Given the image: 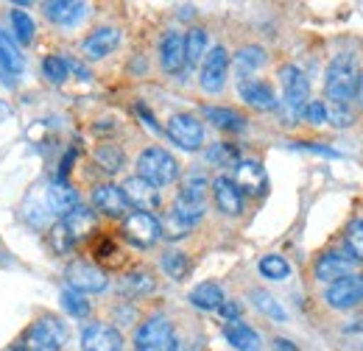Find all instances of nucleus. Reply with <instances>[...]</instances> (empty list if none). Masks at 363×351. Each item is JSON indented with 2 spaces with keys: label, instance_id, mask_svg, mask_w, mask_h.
<instances>
[{
  "label": "nucleus",
  "instance_id": "obj_48",
  "mask_svg": "<svg viewBox=\"0 0 363 351\" xmlns=\"http://www.w3.org/2000/svg\"><path fill=\"white\" fill-rule=\"evenodd\" d=\"M6 351H26L23 346H11V349H6Z\"/></svg>",
  "mask_w": 363,
  "mask_h": 351
},
{
  "label": "nucleus",
  "instance_id": "obj_45",
  "mask_svg": "<svg viewBox=\"0 0 363 351\" xmlns=\"http://www.w3.org/2000/svg\"><path fill=\"white\" fill-rule=\"evenodd\" d=\"M355 98H358V106L363 109V73L358 76V84H355Z\"/></svg>",
  "mask_w": 363,
  "mask_h": 351
},
{
  "label": "nucleus",
  "instance_id": "obj_33",
  "mask_svg": "<svg viewBox=\"0 0 363 351\" xmlns=\"http://www.w3.org/2000/svg\"><path fill=\"white\" fill-rule=\"evenodd\" d=\"M48 240H50V248H53L56 254H70V251L76 248V237L70 234V229L65 226V220H56V223L50 226Z\"/></svg>",
  "mask_w": 363,
  "mask_h": 351
},
{
  "label": "nucleus",
  "instance_id": "obj_11",
  "mask_svg": "<svg viewBox=\"0 0 363 351\" xmlns=\"http://www.w3.org/2000/svg\"><path fill=\"white\" fill-rule=\"evenodd\" d=\"M123 237L137 248H151L162 237L160 220L151 212H132V215L123 218Z\"/></svg>",
  "mask_w": 363,
  "mask_h": 351
},
{
  "label": "nucleus",
  "instance_id": "obj_25",
  "mask_svg": "<svg viewBox=\"0 0 363 351\" xmlns=\"http://www.w3.org/2000/svg\"><path fill=\"white\" fill-rule=\"evenodd\" d=\"M190 304L196 309H218L227 299H224V290H221V284H216V282H201L199 287H193L190 290Z\"/></svg>",
  "mask_w": 363,
  "mask_h": 351
},
{
  "label": "nucleus",
  "instance_id": "obj_41",
  "mask_svg": "<svg viewBox=\"0 0 363 351\" xmlns=\"http://www.w3.org/2000/svg\"><path fill=\"white\" fill-rule=\"evenodd\" d=\"M160 231H162V237H168V240H179V237H184V234L190 231V226L182 218H177L174 212H168L165 218L160 220Z\"/></svg>",
  "mask_w": 363,
  "mask_h": 351
},
{
  "label": "nucleus",
  "instance_id": "obj_13",
  "mask_svg": "<svg viewBox=\"0 0 363 351\" xmlns=\"http://www.w3.org/2000/svg\"><path fill=\"white\" fill-rule=\"evenodd\" d=\"M84 351H123V335L112 323H90L82 332Z\"/></svg>",
  "mask_w": 363,
  "mask_h": 351
},
{
  "label": "nucleus",
  "instance_id": "obj_47",
  "mask_svg": "<svg viewBox=\"0 0 363 351\" xmlns=\"http://www.w3.org/2000/svg\"><path fill=\"white\" fill-rule=\"evenodd\" d=\"M9 76H11V73H9V70L0 64V81H3V84H11V79H9Z\"/></svg>",
  "mask_w": 363,
  "mask_h": 351
},
{
  "label": "nucleus",
  "instance_id": "obj_17",
  "mask_svg": "<svg viewBox=\"0 0 363 351\" xmlns=\"http://www.w3.org/2000/svg\"><path fill=\"white\" fill-rule=\"evenodd\" d=\"M232 181L238 184V190H240L243 195H246V192H249V195H263V192H266V171H263V165L255 162V159L238 162Z\"/></svg>",
  "mask_w": 363,
  "mask_h": 351
},
{
  "label": "nucleus",
  "instance_id": "obj_36",
  "mask_svg": "<svg viewBox=\"0 0 363 351\" xmlns=\"http://www.w3.org/2000/svg\"><path fill=\"white\" fill-rule=\"evenodd\" d=\"M62 309L67 312V315H73V318H87L90 315V301L82 296V293H76V290H65L62 293Z\"/></svg>",
  "mask_w": 363,
  "mask_h": 351
},
{
  "label": "nucleus",
  "instance_id": "obj_46",
  "mask_svg": "<svg viewBox=\"0 0 363 351\" xmlns=\"http://www.w3.org/2000/svg\"><path fill=\"white\" fill-rule=\"evenodd\" d=\"M274 343H277V349L279 351H296L294 349V343H288V340H274Z\"/></svg>",
  "mask_w": 363,
  "mask_h": 351
},
{
  "label": "nucleus",
  "instance_id": "obj_38",
  "mask_svg": "<svg viewBox=\"0 0 363 351\" xmlns=\"http://www.w3.org/2000/svg\"><path fill=\"white\" fill-rule=\"evenodd\" d=\"M344 243H347V254L352 260H363V220H352L347 226Z\"/></svg>",
  "mask_w": 363,
  "mask_h": 351
},
{
  "label": "nucleus",
  "instance_id": "obj_40",
  "mask_svg": "<svg viewBox=\"0 0 363 351\" xmlns=\"http://www.w3.org/2000/svg\"><path fill=\"white\" fill-rule=\"evenodd\" d=\"M207 159L210 162H216V165H221V168H238V151L227 145V142H216L210 151H207Z\"/></svg>",
  "mask_w": 363,
  "mask_h": 351
},
{
  "label": "nucleus",
  "instance_id": "obj_3",
  "mask_svg": "<svg viewBox=\"0 0 363 351\" xmlns=\"http://www.w3.org/2000/svg\"><path fill=\"white\" fill-rule=\"evenodd\" d=\"M207 190H210V184H207V178L204 176H190L184 184H182L179 195H177V204H174V215L182 218L190 229L201 220L204 215V201H207Z\"/></svg>",
  "mask_w": 363,
  "mask_h": 351
},
{
  "label": "nucleus",
  "instance_id": "obj_31",
  "mask_svg": "<svg viewBox=\"0 0 363 351\" xmlns=\"http://www.w3.org/2000/svg\"><path fill=\"white\" fill-rule=\"evenodd\" d=\"M11 37L14 42H34L37 37V25H34V17L28 11H20V8H11Z\"/></svg>",
  "mask_w": 363,
  "mask_h": 351
},
{
  "label": "nucleus",
  "instance_id": "obj_5",
  "mask_svg": "<svg viewBox=\"0 0 363 351\" xmlns=\"http://www.w3.org/2000/svg\"><path fill=\"white\" fill-rule=\"evenodd\" d=\"M279 84H282V98L288 106V117L291 120L302 117V109L311 98V84H308L305 73L296 64H285V67H279Z\"/></svg>",
  "mask_w": 363,
  "mask_h": 351
},
{
  "label": "nucleus",
  "instance_id": "obj_21",
  "mask_svg": "<svg viewBox=\"0 0 363 351\" xmlns=\"http://www.w3.org/2000/svg\"><path fill=\"white\" fill-rule=\"evenodd\" d=\"M160 64L165 73H179L184 67V37L179 31H168L160 42Z\"/></svg>",
  "mask_w": 363,
  "mask_h": 351
},
{
  "label": "nucleus",
  "instance_id": "obj_44",
  "mask_svg": "<svg viewBox=\"0 0 363 351\" xmlns=\"http://www.w3.org/2000/svg\"><path fill=\"white\" fill-rule=\"evenodd\" d=\"M218 312H221V315H224V318H227L229 323H232V321H235V318H238V315H240V307H238V304H235V301H224V304H221V307H218Z\"/></svg>",
  "mask_w": 363,
  "mask_h": 351
},
{
  "label": "nucleus",
  "instance_id": "obj_34",
  "mask_svg": "<svg viewBox=\"0 0 363 351\" xmlns=\"http://www.w3.org/2000/svg\"><path fill=\"white\" fill-rule=\"evenodd\" d=\"M257 267H260V273H263L266 279H272V282H282V279L291 276V265H288L285 257H279V254H266Z\"/></svg>",
  "mask_w": 363,
  "mask_h": 351
},
{
  "label": "nucleus",
  "instance_id": "obj_6",
  "mask_svg": "<svg viewBox=\"0 0 363 351\" xmlns=\"http://www.w3.org/2000/svg\"><path fill=\"white\" fill-rule=\"evenodd\" d=\"M65 279L70 284V290L87 296V293H104L109 287V276L104 267L87 263V260H73L65 270Z\"/></svg>",
  "mask_w": 363,
  "mask_h": 351
},
{
  "label": "nucleus",
  "instance_id": "obj_14",
  "mask_svg": "<svg viewBox=\"0 0 363 351\" xmlns=\"http://www.w3.org/2000/svg\"><path fill=\"white\" fill-rule=\"evenodd\" d=\"M121 190H123V195H126V204L137 207L140 212H151V209L160 207V190H157L151 181L140 178V176H129Z\"/></svg>",
  "mask_w": 363,
  "mask_h": 351
},
{
  "label": "nucleus",
  "instance_id": "obj_18",
  "mask_svg": "<svg viewBox=\"0 0 363 351\" xmlns=\"http://www.w3.org/2000/svg\"><path fill=\"white\" fill-rule=\"evenodd\" d=\"M213 198H216V207L224 215H229V218L243 212V192L238 190V184L232 178H227V176H218L213 181Z\"/></svg>",
  "mask_w": 363,
  "mask_h": 351
},
{
  "label": "nucleus",
  "instance_id": "obj_20",
  "mask_svg": "<svg viewBox=\"0 0 363 351\" xmlns=\"http://www.w3.org/2000/svg\"><path fill=\"white\" fill-rule=\"evenodd\" d=\"M118 45H121V31H118V28H112V25L95 28L90 37L84 40V56L92 59V62L106 59Z\"/></svg>",
  "mask_w": 363,
  "mask_h": 351
},
{
  "label": "nucleus",
  "instance_id": "obj_2",
  "mask_svg": "<svg viewBox=\"0 0 363 351\" xmlns=\"http://www.w3.org/2000/svg\"><path fill=\"white\" fill-rule=\"evenodd\" d=\"M135 351H177L174 323L165 315L145 318L135 332Z\"/></svg>",
  "mask_w": 363,
  "mask_h": 351
},
{
  "label": "nucleus",
  "instance_id": "obj_35",
  "mask_svg": "<svg viewBox=\"0 0 363 351\" xmlns=\"http://www.w3.org/2000/svg\"><path fill=\"white\" fill-rule=\"evenodd\" d=\"M67 73H70V64H67V59H62V56H45V62H43V76H45L50 84H65L67 81Z\"/></svg>",
  "mask_w": 363,
  "mask_h": 351
},
{
  "label": "nucleus",
  "instance_id": "obj_42",
  "mask_svg": "<svg viewBox=\"0 0 363 351\" xmlns=\"http://www.w3.org/2000/svg\"><path fill=\"white\" fill-rule=\"evenodd\" d=\"M327 123H333L335 129H347L352 126V112L347 103H330L327 106Z\"/></svg>",
  "mask_w": 363,
  "mask_h": 351
},
{
  "label": "nucleus",
  "instance_id": "obj_39",
  "mask_svg": "<svg viewBox=\"0 0 363 351\" xmlns=\"http://www.w3.org/2000/svg\"><path fill=\"white\" fill-rule=\"evenodd\" d=\"M252 301H255V307L260 309L263 315H269L274 321H285V309L279 307V301L274 296H269L266 290H255L252 293Z\"/></svg>",
  "mask_w": 363,
  "mask_h": 351
},
{
  "label": "nucleus",
  "instance_id": "obj_15",
  "mask_svg": "<svg viewBox=\"0 0 363 351\" xmlns=\"http://www.w3.org/2000/svg\"><path fill=\"white\" fill-rule=\"evenodd\" d=\"M355 263H358V260H352L350 254H341V251H327V254H321V257H318L316 279H318V282L333 284V282H338V279H344V276L355 273Z\"/></svg>",
  "mask_w": 363,
  "mask_h": 351
},
{
  "label": "nucleus",
  "instance_id": "obj_19",
  "mask_svg": "<svg viewBox=\"0 0 363 351\" xmlns=\"http://www.w3.org/2000/svg\"><path fill=\"white\" fill-rule=\"evenodd\" d=\"M238 92L240 98L252 106V109H260V112H272L277 109V95H274L272 84L260 81V79H246L238 84Z\"/></svg>",
  "mask_w": 363,
  "mask_h": 351
},
{
  "label": "nucleus",
  "instance_id": "obj_29",
  "mask_svg": "<svg viewBox=\"0 0 363 351\" xmlns=\"http://www.w3.org/2000/svg\"><path fill=\"white\" fill-rule=\"evenodd\" d=\"M154 290V276L148 270H132L121 279V293L132 296V299H140V296H148Z\"/></svg>",
  "mask_w": 363,
  "mask_h": 351
},
{
  "label": "nucleus",
  "instance_id": "obj_8",
  "mask_svg": "<svg viewBox=\"0 0 363 351\" xmlns=\"http://www.w3.org/2000/svg\"><path fill=\"white\" fill-rule=\"evenodd\" d=\"M227 73H229V53L227 47H213L207 50V56L201 59V73H199V84L204 92L210 95H218L224 84H227Z\"/></svg>",
  "mask_w": 363,
  "mask_h": 351
},
{
  "label": "nucleus",
  "instance_id": "obj_30",
  "mask_svg": "<svg viewBox=\"0 0 363 351\" xmlns=\"http://www.w3.org/2000/svg\"><path fill=\"white\" fill-rule=\"evenodd\" d=\"M0 64H3L9 73H20V70L26 67V59H23L20 47L14 42V37L6 34L3 28H0Z\"/></svg>",
  "mask_w": 363,
  "mask_h": 351
},
{
  "label": "nucleus",
  "instance_id": "obj_32",
  "mask_svg": "<svg viewBox=\"0 0 363 351\" xmlns=\"http://www.w3.org/2000/svg\"><path fill=\"white\" fill-rule=\"evenodd\" d=\"M95 162L101 165L104 173H118L123 168V162H126V154L118 145H101L95 151Z\"/></svg>",
  "mask_w": 363,
  "mask_h": 351
},
{
  "label": "nucleus",
  "instance_id": "obj_1",
  "mask_svg": "<svg viewBox=\"0 0 363 351\" xmlns=\"http://www.w3.org/2000/svg\"><path fill=\"white\" fill-rule=\"evenodd\" d=\"M137 176L151 181L154 187H168L179 178V162L174 154H168L165 148H145L137 156Z\"/></svg>",
  "mask_w": 363,
  "mask_h": 351
},
{
  "label": "nucleus",
  "instance_id": "obj_43",
  "mask_svg": "<svg viewBox=\"0 0 363 351\" xmlns=\"http://www.w3.org/2000/svg\"><path fill=\"white\" fill-rule=\"evenodd\" d=\"M302 117L308 123H313V126L327 123V106H324V100H308L305 109H302Z\"/></svg>",
  "mask_w": 363,
  "mask_h": 351
},
{
  "label": "nucleus",
  "instance_id": "obj_23",
  "mask_svg": "<svg viewBox=\"0 0 363 351\" xmlns=\"http://www.w3.org/2000/svg\"><path fill=\"white\" fill-rule=\"evenodd\" d=\"M224 338H227L229 346H235L238 351L260 349V335H257L249 323H240V321H232V323L224 326Z\"/></svg>",
  "mask_w": 363,
  "mask_h": 351
},
{
  "label": "nucleus",
  "instance_id": "obj_9",
  "mask_svg": "<svg viewBox=\"0 0 363 351\" xmlns=\"http://www.w3.org/2000/svg\"><path fill=\"white\" fill-rule=\"evenodd\" d=\"M324 301L333 309H352L363 301V273H350L324 290Z\"/></svg>",
  "mask_w": 363,
  "mask_h": 351
},
{
  "label": "nucleus",
  "instance_id": "obj_16",
  "mask_svg": "<svg viewBox=\"0 0 363 351\" xmlns=\"http://www.w3.org/2000/svg\"><path fill=\"white\" fill-rule=\"evenodd\" d=\"M45 198H48V209H50L53 215H59V218L70 215V212L79 207V190H76L70 181H65V178L50 181Z\"/></svg>",
  "mask_w": 363,
  "mask_h": 351
},
{
  "label": "nucleus",
  "instance_id": "obj_37",
  "mask_svg": "<svg viewBox=\"0 0 363 351\" xmlns=\"http://www.w3.org/2000/svg\"><path fill=\"white\" fill-rule=\"evenodd\" d=\"M162 270L171 276V279H184L187 273H190V263H187V257L182 254V251H168V254H162Z\"/></svg>",
  "mask_w": 363,
  "mask_h": 351
},
{
  "label": "nucleus",
  "instance_id": "obj_22",
  "mask_svg": "<svg viewBox=\"0 0 363 351\" xmlns=\"http://www.w3.org/2000/svg\"><path fill=\"white\" fill-rule=\"evenodd\" d=\"M87 6L84 3H73V0H50L45 3V17L56 25H76L84 17Z\"/></svg>",
  "mask_w": 363,
  "mask_h": 351
},
{
  "label": "nucleus",
  "instance_id": "obj_12",
  "mask_svg": "<svg viewBox=\"0 0 363 351\" xmlns=\"http://www.w3.org/2000/svg\"><path fill=\"white\" fill-rule=\"evenodd\" d=\"M129 204H126V195L118 184H98L92 187V212L98 215H106V218H126L129 212Z\"/></svg>",
  "mask_w": 363,
  "mask_h": 351
},
{
  "label": "nucleus",
  "instance_id": "obj_28",
  "mask_svg": "<svg viewBox=\"0 0 363 351\" xmlns=\"http://www.w3.org/2000/svg\"><path fill=\"white\" fill-rule=\"evenodd\" d=\"M207 56V31L204 28H190L184 34V64L196 67Z\"/></svg>",
  "mask_w": 363,
  "mask_h": 351
},
{
  "label": "nucleus",
  "instance_id": "obj_10",
  "mask_svg": "<svg viewBox=\"0 0 363 351\" xmlns=\"http://www.w3.org/2000/svg\"><path fill=\"white\" fill-rule=\"evenodd\" d=\"M168 139L182 148V151H199L201 148V142H204V126H201V120L199 117H193V115H174L171 120H168Z\"/></svg>",
  "mask_w": 363,
  "mask_h": 351
},
{
  "label": "nucleus",
  "instance_id": "obj_26",
  "mask_svg": "<svg viewBox=\"0 0 363 351\" xmlns=\"http://www.w3.org/2000/svg\"><path fill=\"white\" fill-rule=\"evenodd\" d=\"M204 117H207L213 126L224 129V132H240V129L246 126V117H243L240 112L229 109V106H207V109H204Z\"/></svg>",
  "mask_w": 363,
  "mask_h": 351
},
{
  "label": "nucleus",
  "instance_id": "obj_27",
  "mask_svg": "<svg viewBox=\"0 0 363 351\" xmlns=\"http://www.w3.org/2000/svg\"><path fill=\"white\" fill-rule=\"evenodd\" d=\"M59 220H65V226L70 229V234L76 237V243L82 240V237H87L92 229H95V223H98V215L92 212V209H87V207H76L70 215H65V218H59Z\"/></svg>",
  "mask_w": 363,
  "mask_h": 351
},
{
  "label": "nucleus",
  "instance_id": "obj_4",
  "mask_svg": "<svg viewBox=\"0 0 363 351\" xmlns=\"http://www.w3.org/2000/svg\"><path fill=\"white\" fill-rule=\"evenodd\" d=\"M358 84V73H355V62L352 56H338L333 59V64L327 67V79H324V92L333 103H347L355 95Z\"/></svg>",
  "mask_w": 363,
  "mask_h": 351
},
{
  "label": "nucleus",
  "instance_id": "obj_7",
  "mask_svg": "<svg viewBox=\"0 0 363 351\" xmlns=\"http://www.w3.org/2000/svg\"><path fill=\"white\" fill-rule=\"evenodd\" d=\"M67 340V332H65V323L53 315L40 318L31 329H28V338H26V351H62Z\"/></svg>",
  "mask_w": 363,
  "mask_h": 351
},
{
  "label": "nucleus",
  "instance_id": "obj_24",
  "mask_svg": "<svg viewBox=\"0 0 363 351\" xmlns=\"http://www.w3.org/2000/svg\"><path fill=\"white\" fill-rule=\"evenodd\" d=\"M266 64V50L260 45H246L235 53V73L240 76V81H246L252 73H257Z\"/></svg>",
  "mask_w": 363,
  "mask_h": 351
}]
</instances>
